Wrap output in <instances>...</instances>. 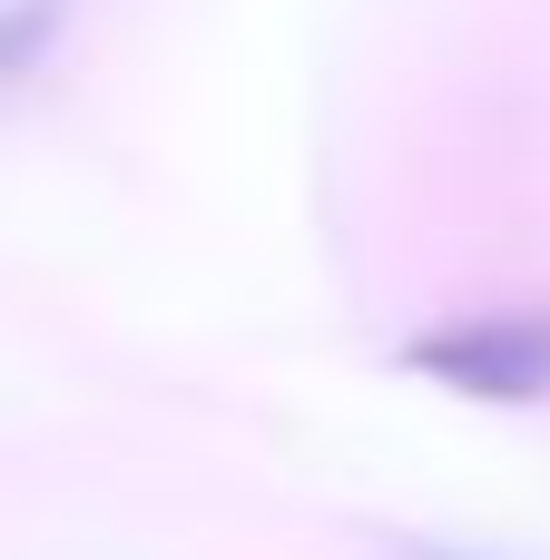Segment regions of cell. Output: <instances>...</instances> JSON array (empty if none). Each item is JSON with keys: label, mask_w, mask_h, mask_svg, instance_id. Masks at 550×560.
<instances>
[{"label": "cell", "mask_w": 550, "mask_h": 560, "mask_svg": "<svg viewBox=\"0 0 550 560\" xmlns=\"http://www.w3.org/2000/svg\"><path fill=\"white\" fill-rule=\"evenodd\" d=\"M413 364L453 374L463 394H550V315H502V325H453L413 345Z\"/></svg>", "instance_id": "obj_1"}, {"label": "cell", "mask_w": 550, "mask_h": 560, "mask_svg": "<svg viewBox=\"0 0 550 560\" xmlns=\"http://www.w3.org/2000/svg\"><path fill=\"white\" fill-rule=\"evenodd\" d=\"M423 560H463V551H423ZM472 560H492V551H472Z\"/></svg>", "instance_id": "obj_2"}]
</instances>
